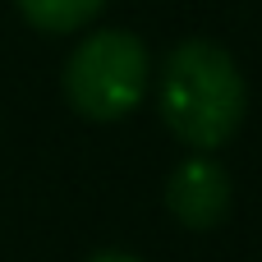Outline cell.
Instances as JSON below:
<instances>
[{
	"mask_svg": "<svg viewBox=\"0 0 262 262\" xmlns=\"http://www.w3.org/2000/svg\"><path fill=\"white\" fill-rule=\"evenodd\" d=\"M157 106H161L166 129L184 147L216 152L239 134L244 111H249V88L226 46L207 37H189L161 64Z\"/></svg>",
	"mask_w": 262,
	"mask_h": 262,
	"instance_id": "6da1fadb",
	"label": "cell"
},
{
	"mask_svg": "<svg viewBox=\"0 0 262 262\" xmlns=\"http://www.w3.org/2000/svg\"><path fill=\"white\" fill-rule=\"evenodd\" d=\"M152 83V55L138 32L97 28L64 60V97L83 120L111 124L143 106Z\"/></svg>",
	"mask_w": 262,
	"mask_h": 262,
	"instance_id": "7a4b0ae2",
	"label": "cell"
},
{
	"mask_svg": "<svg viewBox=\"0 0 262 262\" xmlns=\"http://www.w3.org/2000/svg\"><path fill=\"white\" fill-rule=\"evenodd\" d=\"M230 175L212 157H184L166 180V207L184 230H216L230 216Z\"/></svg>",
	"mask_w": 262,
	"mask_h": 262,
	"instance_id": "3957f363",
	"label": "cell"
},
{
	"mask_svg": "<svg viewBox=\"0 0 262 262\" xmlns=\"http://www.w3.org/2000/svg\"><path fill=\"white\" fill-rule=\"evenodd\" d=\"M14 5L37 32H55V37L78 32L83 23H92L106 9V0H14Z\"/></svg>",
	"mask_w": 262,
	"mask_h": 262,
	"instance_id": "277c9868",
	"label": "cell"
},
{
	"mask_svg": "<svg viewBox=\"0 0 262 262\" xmlns=\"http://www.w3.org/2000/svg\"><path fill=\"white\" fill-rule=\"evenodd\" d=\"M88 262H143V258H134V253H115V249H111V253H97V258H88Z\"/></svg>",
	"mask_w": 262,
	"mask_h": 262,
	"instance_id": "5b68a950",
	"label": "cell"
}]
</instances>
